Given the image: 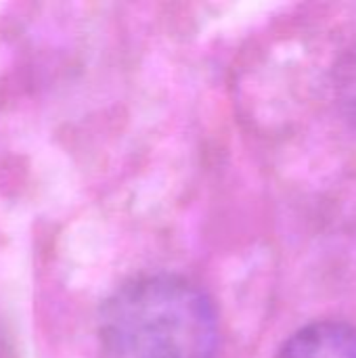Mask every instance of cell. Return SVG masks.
I'll use <instances>...</instances> for the list:
<instances>
[{
  "label": "cell",
  "instance_id": "277c9868",
  "mask_svg": "<svg viewBox=\"0 0 356 358\" xmlns=\"http://www.w3.org/2000/svg\"><path fill=\"white\" fill-rule=\"evenodd\" d=\"M2 355H4V352H2V336H0V358H2Z\"/></svg>",
  "mask_w": 356,
  "mask_h": 358
},
{
  "label": "cell",
  "instance_id": "7a4b0ae2",
  "mask_svg": "<svg viewBox=\"0 0 356 358\" xmlns=\"http://www.w3.org/2000/svg\"><path fill=\"white\" fill-rule=\"evenodd\" d=\"M275 358H356V327L317 321L285 340Z\"/></svg>",
  "mask_w": 356,
  "mask_h": 358
},
{
  "label": "cell",
  "instance_id": "6da1fadb",
  "mask_svg": "<svg viewBox=\"0 0 356 358\" xmlns=\"http://www.w3.org/2000/svg\"><path fill=\"white\" fill-rule=\"evenodd\" d=\"M105 358H216L212 298L180 275H138L115 287L99 310Z\"/></svg>",
  "mask_w": 356,
  "mask_h": 358
},
{
  "label": "cell",
  "instance_id": "3957f363",
  "mask_svg": "<svg viewBox=\"0 0 356 358\" xmlns=\"http://www.w3.org/2000/svg\"><path fill=\"white\" fill-rule=\"evenodd\" d=\"M336 94L344 115L356 124V52L348 55L336 69Z\"/></svg>",
  "mask_w": 356,
  "mask_h": 358
}]
</instances>
